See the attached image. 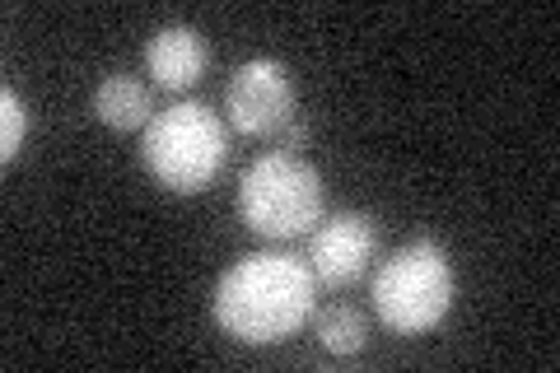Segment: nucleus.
<instances>
[{"label": "nucleus", "instance_id": "423d86ee", "mask_svg": "<svg viewBox=\"0 0 560 373\" xmlns=\"http://www.w3.org/2000/svg\"><path fill=\"white\" fill-rule=\"evenodd\" d=\"M374 253H378L374 215H364V210H337V215H323V224L313 229L308 266H313V276H318V285L341 290L370 271Z\"/></svg>", "mask_w": 560, "mask_h": 373}, {"label": "nucleus", "instance_id": "f03ea898", "mask_svg": "<svg viewBox=\"0 0 560 373\" xmlns=\"http://www.w3.org/2000/svg\"><path fill=\"white\" fill-rule=\"evenodd\" d=\"M140 159L164 191L197 197L215 183L224 159H230V131H224L220 113L187 98L150 117V127L140 131Z\"/></svg>", "mask_w": 560, "mask_h": 373}, {"label": "nucleus", "instance_id": "7ed1b4c3", "mask_svg": "<svg viewBox=\"0 0 560 373\" xmlns=\"http://www.w3.org/2000/svg\"><path fill=\"white\" fill-rule=\"evenodd\" d=\"M327 215L323 173L300 154H261L238 183V220L267 243L304 238Z\"/></svg>", "mask_w": 560, "mask_h": 373}, {"label": "nucleus", "instance_id": "0eeeda50", "mask_svg": "<svg viewBox=\"0 0 560 373\" xmlns=\"http://www.w3.org/2000/svg\"><path fill=\"white\" fill-rule=\"evenodd\" d=\"M206 66H210V47L191 24H168L145 43L150 80L168 89V94H187V89L206 75Z\"/></svg>", "mask_w": 560, "mask_h": 373}, {"label": "nucleus", "instance_id": "6e6552de", "mask_svg": "<svg viewBox=\"0 0 560 373\" xmlns=\"http://www.w3.org/2000/svg\"><path fill=\"white\" fill-rule=\"evenodd\" d=\"M94 117L103 121V127L113 131H136V127H150V89L140 84L136 75H127V70H113V75H103L94 84V98H90Z\"/></svg>", "mask_w": 560, "mask_h": 373}, {"label": "nucleus", "instance_id": "9b49d317", "mask_svg": "<svg viewBox=\"0 0 560 373\" xmlns=\"http://www.w3.org/2000/svg\"><path fill=\"white\" fill-rule=\"evenodd\" d=\"M304 136H308V131H304V127H294V121H290V127H285V150H300V145H304Z\"/></svg>", "mask_w": 560, "mask_h": 373}, {"label": "nucleus", "instance_id": "9d476101", "mask_svg": "<svg viewBox=\"0 0 560 373\" xmlns=\"http://www.w3.org/2000/svg\"><path fill=\"white\" fill-rule=\"evenodd\" d=\"M28 140V103L20 98V89H0V159L14 164Z\"/></svg>", "mask_w": 560, "mask_h": 373}, {"label": "nucleus", "instance_id": "1a4fd4ad", "mask_svg": "<svg viewBox=\"0 0 560 373\" xmlns=\"http://www.w3.org/2000/svg\"><path fill=\"white\" fill-rule=\"evenodd\" d=\"M318 346L327 354H360L364 346H370V323H364V313L360 308H350V304H331L318 313Z\"/></svg>", "mask_w": 560, "mask_h": 373}, {"label": "nucleus", "instance_id": "20e7f679", "mask_svg": "<svg viewBox=\"0 0 560 373\" xmlns=\"http://www.w3.org/2000/svg\"><path fill=\"white\" fill-rule=\"evenodd\" d=\"M458 280L453 261L434 238H411L374 271V313L393 336H425L448 317Z\"/></svg>", "mask_w": 560, "mask_h": 373}, {"label": "nucleus", "instance_id": "f257e3e1", "mask_svg": "<svg viewBox=\"0 0 560 373\" xmlns=\"http://www.w3.org/2000/svg\"><path fill=\"white\" fill-rule=\"evenodd\" d=\"M318 308V276L294 253H248L220 276L210 317L238 346H276Z\"/></svg>", "mask_w": 560, "mask_h": 373}, {"label": "nucleus", "instance_id": "39448f33", "mask_svg": "<svg viewBox=\"0 0 560 373\" xmlns=\"http://www.w3.org/2000/svg\"><path fill=\"white\" fill-rule=\"evenodd\" d=\"M224 113L238 136H276L294 121V80L271 57H253L224 89Z\"/></svg>", "mask_w": 560, "mask_h": 373}]
</instances>
